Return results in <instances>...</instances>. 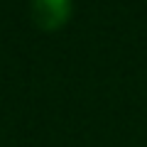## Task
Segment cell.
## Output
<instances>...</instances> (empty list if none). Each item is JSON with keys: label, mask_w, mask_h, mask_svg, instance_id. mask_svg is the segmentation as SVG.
<instances>
[{"label": "cell", "mask_w": 147, "mask_h": 147, "mask_svg": "<svg viewBox=\"0 0 147 147\" xmlns=\"http://www.w3.org/2000/svg\"><path fill=\"white\" fill-rule=\"evenodd\" d=\"M74 0H30L32 22L42 32H57L71 20Z\"/></svg>", "instance_id": "6da1fadb"}]
</instances>
